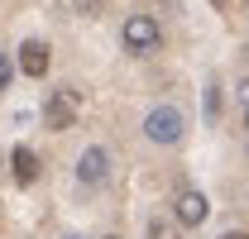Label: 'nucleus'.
Instances as JSON below:
<instances>
[{
  "label": "nucleus",
  "instance_id": "1",
  "mask_svg": "<svg viewBox=\"0 0 249 239\" xmlns=\"http://www.w3.org/2000/svg\"><path fill=\"white\" fill-rule=\"evenodd\" d=\"M187 129V120L178 105H154L149 120H144V134H149V144H178Z\"/></svg>",
  "mask_w": 249,
  "mask_h": 239
},
{
  "label": "nucleus",
  "instance_id": "2",
  "mask_svg": "<svg viewBox=\"0 0 249 239\" xmlns=\"http://www.w3.org/2000/svg\"><path fill=\"white\" fill-rule=\"evenodd\" d=\"M82 115V91L77 86H58L48 96V105H43V120H48V129H72Z\"/></svg>",
  "mask_w": 249,
  "mask_h": 239
},
{
  "label": "nucleus",
  "instance_id": "3",
  "mask_svg": "<svg viewBox=\"0 0 249 239\" xmlns=\"http://www.w3.org/2000/svg\"><path fill=\"white\" fill-rule=\"evenodd\" d=\"M158 19L154 15H129L124 19V29H120V43L129 48V53H149V48H158Z\"/></svg>",
  "mask_w": 249,
  "mask_h": 239
},
{
  "label": "nucleus",
  "instance_id": "4",
  "mask_svg": "<svg viewBox=\"0 0 249 239\" xmlns=\"http://www.w3.org/2000/svg\"><path fill=\"white\" fill-rule=\"evenodd\" d=\"M106 177H110V153L106 149H87L77 158V182L82 187H101Z\"/></svg>",
  "mask_w": 249,
  "mask_h": 239
},
{
  "label": "nucleus",
  "instance_id": "5",
  "mask_svg": "<svg viewBox=\"0 0 249 239\" xmlns=\"http://www.w3.org/2000/svg\"><path fill=\"white\" fill-rule=\"evenodd\" d=\"M206 215H211V201L201 191H182L178 196V225H201Z\"/></svg>",
  "mask_w": 249,
  "mask_h": 239
},
{
  "label": "nucleus",
  "instance_id": "6",
  "mask_svg": "<svg viewBox=\"0 0 249 239\" xmlns=\"http://www.w3.org/2000/svg\"><path fill=\"white\" fill-rule=\"evenodd\" d=\"M19 67H24L29 77H43V72H48V43H38V38H29V43L19 48Z\"/></svg>",
  "mask_w": 249,
  "mask_h": 239
},
{
  "label": "nucleus",
  "instance_id": "7",
  "mask_svg": "<svg viewBox=\"0 0 249 239\" xmlns=\"http://www.w3.org/2000/svg\"><path fill=\"white\" fill-rule=\"evenodd\" d=\"M10 172H15V182H34V177H38V158H34V149H15V153H10Z\"/></svg>",
  "mask_w": 249,
  "mask_h": 239
},
{
  "label": "nucleus",
  "instance_id": "8",
  "mask_svg": "<svg viewBox=\"0 0 249 239\" xmlns=\"http://www.w3.org/2000/svg\"><path fill=\"white\" fill-rule=\"evenodd\" d=\"M149 239H178V225L163 220V215H154V220H149Z\"/></svg>",
  "mask_w": 249,
  "mask_h": 239
},
{
  "label": "nucleus",
  "instance_id": "9",
  "mask_svg": "<svg viewBox=\"0 0 249 239\" xmlns=\"http://www.w3.org/2000/svg\"><path fill=\"white\" fill-rule=\"evenodd\" d=\"M72 5H77L82 15H101V5H106V0H72Z\"/></svg>",
  "mask_w": 249,
  "mask_h": 239
},
{
  "label": "nucleus",
  "instance_id": "10",
  "mask_svg": "<svg viewBox=\"0 0 249 239\" xmlns=\"http://www.w3.org/2000/svg\"><path fill=\"white\" fill-rule=\"evenodd\" d=\"M240 110H245V120H249V77L240 82Z\"/></svg>",
  "mask_w": 249,
  "mask_h": 239
},
{
  "label": "nucleus",
  "instance_id": "11",
  "mask_svg": "<svg viewBox=\"0 0 249 239\" xmlns=\"http://www.w3.org/2000/svg\"><path fill=\"white\" fill-rule=\"evenodd\" d=\"M10 86V62H5V53H0V91Z\"/></svg>",
  "mask_w": 249,
  "mask_h": 239
},
{
  "label": "nucleus",
  "instance_id": "12",
  "mask_svg": "<svg viewBox=\"0 0 249 239\" xmlns=\"http://www.w3.org/2000/svg\"><path fill=\"white\" fill-rule=\"evenodd\" d=\"M220 239H249V235H240V230H230V235H220Z\"/></svg>",
  "mask_w": 249,
  "mask_h": 239
},
{
  "label": "nucleus",
  "instance_id": "13",
  "mask_svg": "<svg viewBox=\"0 0 249 239\" xmlns=\"http://www.w3.org/2000/svg\"><path fill=\"white\" fill-rule=\"evenodd\" d=\"M211 5H216V10H225V0H211Z\"/></svg>",
  "mask_w": 249,
  "mask_h": 239
},
{
  "label": "nucleus",
  "instance_id": "14",
  "mask_svg": "<svg viewBox=\"0 0 249 239\" xmlns=\"http://www.w3.org/2000/svg\"><path fill=\"white\" fill-rule=\"evenodd\" d=\"M62 239H77V235H62Z\"/></svg>",
  "mask_w": 249,
  "mask_h": 239
},
{
  "label": "nucleus",
  "instance_id": "15",
  "mask_svg": "<svg viewBox=\"0 0 249 239\" xmlns=\"http://www.w3.org/2000/svg\"><path fill=\"white\" fill-rule=\"evenodd\" d=\"M106 239H115V235H106Z\"/></svg>",
  "mask_w": 249,
  "mask_h": 239
}]
</instances>
